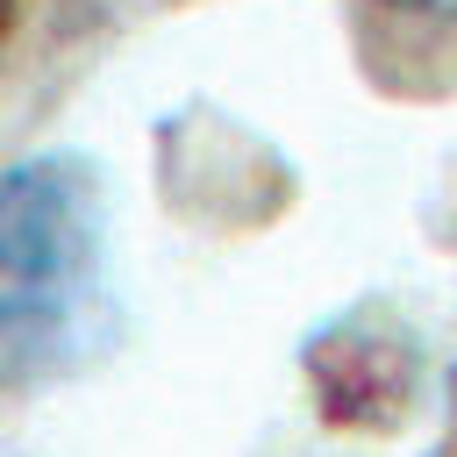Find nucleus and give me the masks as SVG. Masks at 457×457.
<instances>
[{
	"instance_id": "nucleus-1",
	"label": "nucleus",
	"mask_w": 457,
	"mask_h": 457,
	"mask_svg": "<svg viewBox=\"0 0 457 457\" xmlns=\"http://www.w3.org/2000/svg\"><path fill=\"white\" fill-rule=\"evenodd\" d=\"M107 336V214L71 150L0 171V386L79 371Z\"/></svg>"
}]
</instances>
